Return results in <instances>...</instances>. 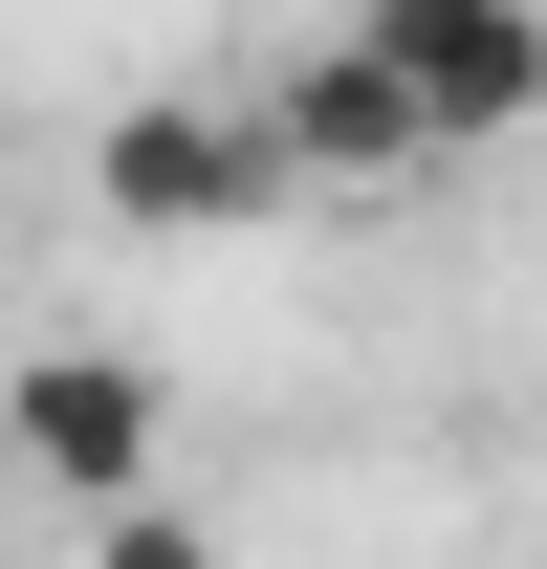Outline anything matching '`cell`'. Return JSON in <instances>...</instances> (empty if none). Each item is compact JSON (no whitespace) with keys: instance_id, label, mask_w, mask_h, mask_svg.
<instances>
[{"instance_id":"1","label":"cell","mask_w":547,"mask_h":569,"mask_svg":"<svg viewBox=\"0 0 547 569\" xmlns=\"http://www.w3.org/2000/svg\"><path fill=\"white\" fill-rule=\"evenodd\" d=\"M350 44L395 67L416 153H526L547 132V0H350Z\"/></svg>"},{"instance_id":"2","label":"cell","mask_w":547,"mask_h":569,"mask_svg":"<svg viewBox=\"0 0 547 569\" xmlns=\"http://www.w3.org/2000/svg\"><path fill=\"white\" fill-rule=\"evenodd\" d=\"M88 219L110 241H241V219H285V153L219 110V88H132L110 132H88Z\"/></svg>"},{"instance_id":"3","label":"cell","mask_w":547,"mask_h":569,"mask_svg":"<svg viewBox=\"0 0 547 569\" xmlns=\"http://www.w3.org/2000/svg\"><path fill=\"white\" fill-rule=\"evenodd\" d=\"M0 460L110 526V503H153V460H176V372L153 351H22L0 372Z\"/></svg>"},{"instance_id":"4","label":"cell","mask_w":547,"mask_h":569,"mask_svg":"<svg viewBox=\"0 0 547 569\" xmlns=\"http://www.w3.org/2000/svg\"><path fill=\"white\" fill-rule=\"evenodd\" d=\"M241 132L285 153V198H350V176H416V110H395V67H372V44H307V67L285 88H241Z\"/></svg>"},{"instance_id":"5","label":"cell","mask_w":547,"mask_h":569,"mask_svg":"<svg viewBox=\"0 0 547 569\" xmlns=\"http://www.w3.org/2000/svg\"><path fill=\"white\" fill-rule=\"evenodd\" d=\"M88 569H219V526H198V503H110V526H88Z\"/></svg>"}]
</instances>
